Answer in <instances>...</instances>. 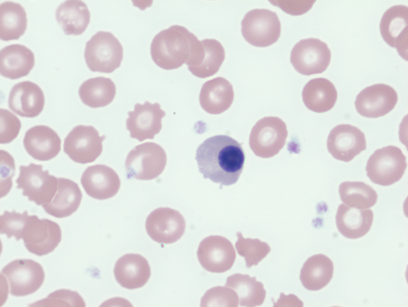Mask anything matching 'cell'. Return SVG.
<instances>
[{
    "mask_svg": "<svg viewBox=\"0 0 408 307\" xmlns=\"http://www.w3.org/2000/svg\"><path fill=\"white\" fill-rule=\"evenodd\" d=\"M331 58V51L325 42L317 38H307L295 44L290 60L298 72L309 76L324 72Z\"/></svg>",
    "mask_w": 408,
    "mask_h": 307,
    "instance_id": "obj_9",
    "label": "cell"
},
{
    "mask_svg": "<svg viewBox=\"0 0 408 307\" xmlns=\"http://www.w3.org/2000/svg\"><path fill=\"white\" fill-rule=\"evenodd\" d=\"M21 239L28 252L37 256L52 252L61 241V229L58 223L48 219L29 216Z\"/></svg>",
    "mask_w": 408,
    "mask_h": 307,
    "instance_id": "obj_12",
    "label": "cell"
},
{
    "mask_svg": "<svg viewBox=\"0 0 408 307\" xmlns=\"http://www.w3.org/2000/svg\"><path fill=\"white\" fill-rule=\"evenodd\" d=\"M90 12L82 1L69 0L60 4L56 19L66 35H80L90 22Z\"/></svg>",
    "mask_w": 408,
    "mask_h": 307,
    "instance_id": "obj_28",
    "label": "cell"
},
{
    "mask_svg": "<svg viewBox=\"0 0 408 307\" xmlns=\"http://www.w3.org/2000/svg\"><path fill=\"white\" fill-rule=\"evenodd\" d=\"M339 195L345 205L366 209L373 207L377 202L376 190L369 185L360 181H345L340 184Z\"/></svg>",
    "mask_w": 408,
    "mask_h": 307,
    "instance_id": "obj_33",
    "label": "cell"
},
{
    "mask_svg": "<svg viewBox=\"0 0 408 307\" xmlns=\"http://www.w3.org/2000/svg\"><path fill=\"white\" fill-rule=\"evenodd\" d=\"M234 97L232 84L225 78L218 77L203 84L199 102L206 112L219 115L231 107Z\"/></svg>",
    "mask_w": 408,
    "mask_h": 307,
    "instance_id": "obj_23",
    "label": "cell"
},
{
    "mask_svg": "<svg viewBox=\"0 0 408 307\" xmlns=\"http://www.w3.org/2000/svg\"><path fill=\"white\" fill-rule=\"evenodd\" d=\"M29 306H85V303L77 292L59 289Z\"/></svg>",
    "mask_w": 408,
    "mask_h": 307,
    "instance_id": "obj_38",
    "label": "cell"
},
{
    "mask_svg": "<svg viewBox=\"0 0 408 307\" xmlns=\"http://www.w3.org/2000/svg\"><path fill=\"white\" fill-rule=\"evenodd\" d=\"M15 182L17 188L23 190V195L37 205L49 203L54 197L58 189V178L50 175L48 170H43L41 164L30 163L21 165Z\"/></svg>",
    "mask_w": 408,
    "mask_h": 307,
    "instance_id": "obj_8",
    "label": "cell"
},
{
    "mask_svg": "<svg viewBox=\"0 0 408 307\" xmlns=\"http://www.w3.org/2000/svg\"><path fill=\"white\" fill-rule=\"evenodd\" d=\"M197 257L201 266L210 273H224L236 259L231 242L221 235H210L199 244Z\"/></svg>",
    "mask_w": 408,
    "mask_h": 307,
    "instance_id": "obj_14",
    "label": "cell"
},
{
    "mask_svg": "<svg viewBox=\"0 0 408 307\" xmlns=\"http://www.w3.org/2000/svg\"><path fill=\"white\" fill-rule=\"evenodd\" d=\"M379 27L385 43L407 59L408 7L396 5L388 8L382 16Z\"/></svg>",
    "mask_w": 408,
    "mask_h": 307,
    "instance_id": "obj_18",
    "label": "cell"
},
{
    "mask_svg": "<svg viewBox=\"0 0 408 307\" xmlns=\"http://www.w3.org/2000/svg\"><path fill=\"white\" fill-rule=\"evenodd\" d=\"M274 5L293 15H299L310 9L315 1H277Z\"/></svg>",
    "mask_w": 408,
    "mask_h": 307,
    "instance_id": "obj_40",
    "label": "cell"
},
{
    "mask_svg": "<svg viewBox=\"0 0 408 307\" xmlns=\"http://www.w3.org/2000/svg\"><path fill=\"white\" fill-rule=\"evenodd\" d=\"M148 236L160 244H172L179 240L186 229L181 214L170 207H159L151 211L146 220Z\"/></svg>",
    "mask_w": 408,
    "mask_h": 307,
    "instance_id": "obj_13",
    "label": "cell"
},
{
    "mask_svg": "<svg viewBox=\"0 0 408 307\" xmlns=\"http://www.w3.org/2000/svg\"><path fill=\"white\" fill-rule=\"evenodd\" d=\"M374 218L371 209L350 207L340 204L337 209L336 223L339 233L348 239H357L370 230Z\"/></svg>",
    "mask_w": 408,
    "mask_h": 307,
    "instance_id": "obj_26",
    "label": "cell"
},
{
    "mask_svg": "<svg viewBox=\"0 0 408 307\" xmlns=\"http://www.w3.org/2000/svg\"><path fill=\"white\" fill-rule=\"evenodd\" d=\"M398 100L396 91L385 84H376L362 90L356 97L357 112L367 118H378L389 113Z\"/></svg>",
    "mask_w": 408,
    "mask_h": 307,
    "instance_id": "obj_16",
    "label": "cell"
},
{
    "mask_svg": "<svg viewBox=\"0 0 408 307\" xmlns=\"http://www.w3.org/2000/svg\"><path fill=\"white\" fill-rule=\"evenodd\" d=\"M203 55L201 41L186 27L177 25L158 33L151 44L152 60L166 70L186 64L190 71L201 63Z\"/></svg>",
    "mask_w": 408,
    "mask_h": 307,
    "instance_id": "obj_2",
    "label": "cell"
},
{
    "mask_svg": "<svg viewBox=\"0 0 408 307\" xmlns=\"http://www.w3.org/2000/svg\"><path fill=\"white\" fill-rule=\"evenodd\" d=\"M166 163V152L160 145L152 142L139 144L126 157L127 177L142 181L155 179L162 173Z\"/></svg>",
    "mask_w": 408,
    "mask_h": 307,
    "instance_id": "obj_4",
    "label": "cell"
},
{
    "mask_svg": "<svg viewBox=\"0 0 408 307\" xmlns=\"http://www.w3.org/2000/svg\"><path fill=\"white\" fill-rule=\"evenodd\" d=\"M86 193L96 200H107L119 191L120 179L113 169L104 164L88 166L81 177Z\"/></svg>",
    "mask_w": 408,
    "mask_h": 307,
    "instance_id": "obj_19",
    "label": "cell"
},
{
    "mask_svg": "<svg viewBox=\"0 0 408 307\" xmlns=\"http://www.w3.org/2000/svg\"><path fill=\"white\" fill-rule=\"evenodd\" d=\"M29 217L27 211L23 213L5 211L0 216V233L8 238L15 237L16 240L21 239L22 233Z\"/></svg>",
    "mask_w": 408,
    "mask_h": 307,
    "instance_id": "obj_37",
    "label": "cell"
},
{
    "mask_svg": "<svg viewBox=\"0 0 408 307\" xmlns=\"http://www.w3.org/2000/svg\"><path fill=\"white\" fill-rule=\"evenodd\" d=\"M333 274V263L326 255L315 254L304 263L300 273V280L307 290L318 291L326 287Z\"/></svg>",
    "mask_w": 408,
    "mask_h": 307,
    "instance_id": "obj_29",
    "label": "cell"
},
{
    "mask_svg": "<svg viewBox=\"0 0 408 307\" xmlns=\"http://www.w3.org/2000/svg\"><path fill=\"white\" fill-rule=\"evenodd\" d=\"M1 116V144L12 142L18 135L21 122L11 112L4 108L0 109Z\"/></svg>",
    "mask_w": 408,
    "mask_h": 307,
    "instance_id": "obj_39",
    "label": "cell"
},
{
    "mask_svg": "<svg viewBox=\"0 0 408 307\" xmlns=\"http://www.w3.org/2000/svg\"><path fill=\"white\" fill-rule=\"evenodd\" d=\"M8 280L12 296H24L32 294L42 285L45 274L41 264L30 259H15L1 270Z\"/></svg>",
    "mask_w": 408,
    "mask_h": 307,
    "instance_id": "obj_10",
    "label": "cell"
},
{
    "mask_svg": "<svg viewBox=\"0 0 408 307\" xmlns=\"http://www.w3.org/2000/svg\"><path fill=\"white\" fill-rule=\"evenodd\" d=\"M338 97L333 84L326 78L310 79L303 87L302 98L310 110L322 113L333 107Z\"/></svg>",
    "mask_w": 408,
    "mask_h": 307,
    "instance_id": "obj_27",
    "label": "cell"
},
{
    "mask_svg": "<svg viewBox=\"0 0 408 307\" xmlns=\"http://www.w3.org/2000/svg\"><path fill=\"white\" fill-rule=\"evenodd\" d=\"M123 58V47L110 32H97L87 41L84 59L92 72L111 73L117 69Z\"/></svg>",
    "mask_w": 408,
    "mask_h": 307,
    "instance_id": "obj_3",
    "label": "cell"
},
{
    "mask_svg": "<svg viewBox=\"0 0 408 307\" xmlns=\"http://www.w3.org/2000/svg\"><path fill=\"white\" fill-rule=\"evenodd\" d=\"M196 159L204 178L220 185H231L242 173L245 154L237 141L227 135H217L198 147Z\"/></svg>",
    "mask_w": 408,
    "mask_h": 307,
    "instance_id": "obj_1",
    "label": "cell"
},
{
    "mask_svg": "<svg viewBox=\"0 0 408 307\" xmlns=\"http://www.w3.org/2000/svg\"><path fill=\"white\" fill-rule=\"evenodd\" d=\"M27 18L25 8L18 3L4 1L0 5V39L17 40L27 29Z\"/></svg>",
    "mask_w": 408,
    "mask_h": 307,
    "instance_id": "obj_31",
    "label": "cell"
},
{
    "mask_svg": "<svg viewBox=\"0 0 408 307\" xmlns=\"http://www.w3.org/2000/svg\"><path fill=\"white\" fill-rule=\"evenodd\" d=\"M35 63L33 52L22 44H11L0 51V74L10 79L27 76Z\"/></svg>",
    "mask_w": 408,
    "mask_h": 307,
    "instance_id": "obj_24",
    "label": "cell"
},
{
    "mask_svg": "<svg viewBox=\"0 0 408 307\" xmlns=\"http://www.w3.org/2000/svg\"><path fill=\"white\" fill-rule=\"evenodd\" d=\"M127 129L130 137L141 142L146 139H153L162 129V119L166 113L158 103L144 104L136 103L133 111L127 112Z\"/></svg>",
    "mask_w": 408,
    "mask_h": 307,
    "instance_id": "obj_15",
    "label": "cell"
},
{
    "mask_svg": "<svg viewBox=\"0 0 408 307\" xmlns=\"http://www.w3.org/2000/svg\"><path fill=\"white\" fill-rule=\"evenodd\" d=\"M23 145L26 152L34 159L48 161L60 152L61 140L51 127L37 125L26 131Z\"/></svg>",
    "mask_w": 408,
    "mask_h": 307,
    "instance_id": "obj_21",
    "label": "cell"
},
{
    "mask_svg": "<svg viewBox=\"0 0 408 307\" xmlns=\"http://www.w3.org/2000/svg\"><path fill=\"white\" fill-rule=\"evenodd\" d=\"M225 286L236 292L241 306H260L266 296L263 284L257 281L255 277H250L246 274L236 273L229 276Z\"/></svg>",
    "mask_w": 408,
    "mask_h": 307,
    "instance_id": "obj_32",
    "label": "cell"
},
{
    "mask_svg": "<svg viewBox=\"0 0 408 307\" xmlns=\"http://www.w3.org/2000/svg\"><path fill=\"white\" fill-rule=\"evenodd\" d=\"M82 193L77 183L65 178H58V189L53 200L43 204L44 211L56 218H65L75 212L81 203Z\"/></svg>",
    "mask_w": 408,
    "mask_h": 307,
    "instance_id": "obj_25",
    "label": "cell"
},
{
    "mask_svg": "<svg viewBox=\"0 0 408 307\" xmlns=\"http://www.w3.org/2000/svg\"><path fill=\"white\" fill-rule=\"evenodd\" d=\"M43 91L35 83L23 81L15 84L11 89L8 107L22 117L33 118L38 116L44 107Z\"/></svg>",
    "mask_w": 408,
    "mask_h": 307,
    "instance_id": "obj_20",
    "label": "cell"
},
{
    "mask_svg": "<svg viewBox=\"0 0 408 307\" xmlns=\"http://www.w3.org/2000/svg\"><path fill=\"white\" fill-rule=\"evenodd\" d=\"M236 235L235 247L238 254L245 259L247 268L257 266L271 251L267 242L257 238H245L241 232H237Z\"/></svg>",
    "mask_w": 408,
    "mask_h": 307,
    "instance_id": "obj_35",
    "label": "cell"
},
{
    "mask_svg": "<svg viewBox=\"0 0 408 307\" xmlns=\"http://www.w3.org/2000/svg\"><path fill=\"white\" fill-rule=\"evenodd\" d=\"M113 271L116 281L128 289L144 286L151 273L147 259L138 254H126L119 258Z\"/></svg>",
    "mask_w": 408,
    "mask_h": 307,
    "instance_id": "obj_22",
    "label": "cell"
},
{
    "mask_svg": "<svg viewBox=\"0 0 408 307\" xmlns=\"http://www.w3.org/2000/svg\"><path fill=\"white\" fill-rule=\"evenodd\" d=\"M406 168V157L401 149L388 145L375 150L367 161L366 171L371 182L388 186L402 178Z\"/></svg>",
    "mask_w": 408,
    "mask_h": 307,
    "instance_id": "obj_5",
    "label": "cell"
},
{
    "mask_svg": "<svg viewBox=\"0 0 408 307\" xmlns=\"http://www.w3.org/2000/svg\"><path fill=\"white\" fill-rule=\"evenodd\" d=\"M326 145L332 157L345 162L366 148L364 133L359 128L348 124L337 125L331 129Z\"/></svg>",
    "mask_w": 408,
    "mask_h": 307,
    "instance_id": "obj_17",
    "label": "cell"
},
{
    "mask_svg": "<svg viewBox=\"0 0 408 307\" xmlns=\"http://www.w3.org/2000/svg\"><path fill=\"white\" fill-rule=\"evenodd\" d=\"M204 55L201 63L190 70L196 77L206 78L216 74L225 58V51L219 41L214 39L201 40Z\"/></svg>",
    "mask_w": 408,
    "mask_h": 307,
    "instance_id": "obj_34",
    "label": "cell"
},
{
    "mask_svg": "<svg viewBox=\"0 0 408 307\" xmlns=\"http://www.w3.org/2000/svg\"><path fill=\"white\" fill-rule=\"evenodd\" d=\"M105 138L93 126L77 125L65 137L63 151L75 162L91 163L101 154Z\"/></svg>",
    "mask_w": 408,
    "mask_h": 307,
    "instance_id": "obj_11",
    "label": "cell"
},
{
    "mask_svg": "<svg viewBox=\"0 0 408 307\" xmlns=\"http://www.w3.org/2000/svg\"><path fill=\"white\" fill-rule=\"evenodd\" d=\"M281 28L277 14L269 9L249 11L241 21L243 38L256 47H267L276 43L281 35Z\"/></svg>",
    "mask_w": 408,
    "mask_h": 307,
    "instance_id": "obj_7",
    "label": "cell"
},
{
    "mask_svg": "<svg viewBox=\"0 0 408 307\" xmlns=\"http://www.w3.org/2000/svg\"><path fill=\"white\" fill-rule=\"evenodd\" d=\"M287 136V126L281 119L265 117L258 120L252 128L249 145L256 156L270 158L283 148Z\"/></svg>",
    "mask_w": 408,
    "mask_h": 307,
    "instance_id": "obj_6",
    "label": "cell"
},
{
    "mask_svg": "<svg viewBox=\"0 0 408 307\" xmlns=\"http://www.w3.org/2000/svg\"><path fill=\"white\" fill-rule=\"evenodd\" d=\"M238 297L232 289L215 287L208 289L203 296L200 306H238Z\"/></svg>",
    "mask_w": 408,
    "mask_h": 307,
    "instance_id": "obj_36",
    "label": "cell"
},
{
    "mask_svg": "<svg viewBox=\"0 0 408 307\" xmlns=\"http://www.w3.org/2000/svg\"><path fill=\"white\" fill-rule=\"evenodd\" d=\"M82 102L91 107H102L110 104L116 94V86L110 78L97 77L84 81L79 88Z\"/></svg>",
    "mask_w": 408,
    "mask_h": 307,
    "instance_id": "obj_30",
    "label": "cell"
}]
</instances>
